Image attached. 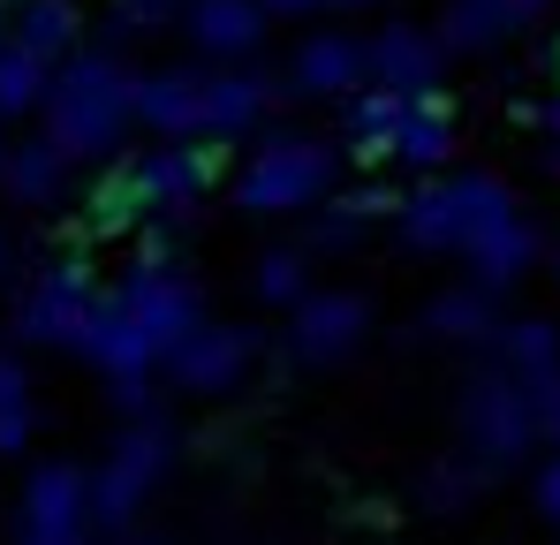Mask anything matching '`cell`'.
<instances>
[{"label":"cell","mask_w":560,"mask_h":545,"mask_svg":"<svg viewBox=\"0 0 560 545\" xmlns=\"http://www.w3.org/2000/svg\"><path fill=\"white\" fill-rule=\"evenodd\" d=\"M469 402H477V409H469V432H477V448L492 454V462H515V454L538 440L530 394H523V386H477Z\"/></svg>","instance_id":"1"},{"label":"cell","mask_w":560,"mask_h":545,"mask_svg":"<svg viewBox=\"0 0 560 545\" xmlns=\"http://www.w3.org/2000/svg\"><path fill=\"white\" fill-rule=\"evenodd\" d=\"M326 152H311V167H303V152H280L273 167L258 175V205H288V197H303V189H318L326 182V167H318Z\"/></svg>","instance_id":"2"},{"label":"cell","mask_w":560,"mask_h":545,"mask_svg":"<svg viewBox=\"0 0 560 545\" xmlns=\"http://www.w3.org/2000/svg\"><path fill=\"white\" fill-rule=\"evenodd\" d=\"M508 357H515L523 379H530V371H553L560 363V334L553 326H515V334H508Z\"/></svg>","instance_id":"3"},{"label":"cell","mask_w":560,"mask_h":545,"mask_svg":"<svg viewBox=\"0 0 560 545\" xmlns=\"http://www.w3.org/2000/svg\"><path fill=\"white\" fill-rule=\"evenodd\" d=\"M523 394H530V425H538V440H553V448H560V363H553V371H530Z\"/></svg>","instance_id":"4"},{"label":"cell","mask_w":560,"mask_h":545,"mask_svg":"<svg viewBox=\"0 0 560 545\" xmlns=\"http://www.w3.org/2000/svg\"><path fill=\"white\" fill-rule=\"evenodd\" d=\"M311 334H318L326 349H341V341L357 334V303H341V295H334V303H318V311L303 318V341H311Z\"/></svg>","instance_id":"5"},{"label":"cell","mask_w":560,"mask_h":545,"mask_svg":"<svg viewBox=\"0 0 560 545\" xmlns=\"http://www.w3.org/2000/svg\"><path fill=\"white\" fill-rule=\"evenodd\" d=\"M440 152H447V129H440V121H409V129H401V160L432 167Z\"/></svg>","instance_id":"6"},{"label":"cell","mask_w":560,"mask_h":545,"mask_svg":"<svg viewBox=\"0 0 560 545\" xmlns=\"http://www.w3.org/2000/svg\"><path fill=\"white\" fill-rule=\"evenodd\" d=\"M538 508H546V523H560V454L538 469Z\"/></svg>","instance_id":"7"},{"label":"cell","mask_w":560,"mask_h":545,"mask_svg":"<svg viewBox=\"0 0 560 545\" xmlns=\"http://www.w3.org/2000/svg\"><path fill=\"white\" fill-rule=\"evenodd\" d=\"M440 326H477V303L455 295V303H440Z\"/></svg>","instance_id":"8"},{"label":"cell","mask_w":560,"mask_h":545,"mask_svg":"<svg viewBox=\"0 0 560 545\" xmlns=\"http://www.w3.org/2000/svg\"><path fill=\"white\" fill-rule=\"evenodd\" d=\"M553 129H560V98H553Z\"/></svg>","instance_id":"9"},{"label":"cell","mask_w":560,"mask_h":545,"mask_svg":"<svg viewBox=\"0 0 560 545\" xmlns=\"http://www.w3.org/2000/svg\"><path fill=\"white\" fill-rule=\"evenodd\" d=\"M553 280H560V258H553Z\"/></svg>","instance_id":"10"}]
</instances>
